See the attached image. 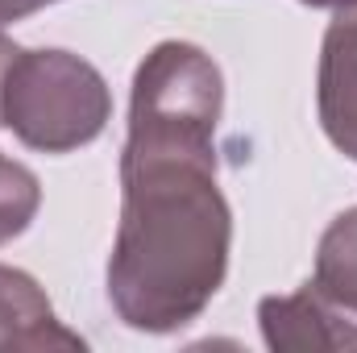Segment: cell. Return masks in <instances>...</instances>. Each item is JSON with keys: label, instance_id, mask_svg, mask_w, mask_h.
<instances>
[{"label": "cell", "instance_id": "obj_1", "mask_svg": "<svg viewBox=\"0 0 357 353\" xmlns=\"http://www.w3.org/2000/svg\"><path fill=\"white\" fill-rule=\"evenodd\" d=\"M233 254V208L216 179V146H121V225L104 287L116 320L167 337L220 295Z\"/></svg>", "mask_w": 357, "mask_h": 353}, {"label": "cell", "instance_id": "obj_2", "mask_svg": "<svg viewBox=\"0 0 357 353\" xmlns=\"http://www.w3.org/2000/svg\"><path fill=\"white\" fill-rule=\"evenodd\" d=\"M112 121V91L88 59L38 46L17 50L0 84V129L38 154L91 146Z\"/></svg>", "mask_w": 357, "mask_h": 353}, {"label": "cell", "instance_id": "obj_3", "mask_svg": "<svg viewBox=\"0 0 357 353\" xmlns=\"http://www.w3.org/2000/svg\"><path fill=\"white\" fill-rule=\"evenodd\" d=\"M220 117H225V75L204 46L158 42L137 63L125 137L216 146Z\"/></svg>", "mask_w": 357, "mask_h": 353}, {"label": "cell", "instance_id": "obj_4", "mask_svg": "<svg viewBox=\"0 0 357 353\" xmlns=\"http://www.w3.org/2000/svg\"><path fill=\"white\" fill-rule=\"evenodd\" d=\"M258 324L262 341L278 353H357V316L312 283L291 295H266L258 303Z\"/></svg>", "mask_w": 357, "mask_h": 353}, {"label": "cell", "instance_id": "obj_5", "mask_svg": "<svg viewBox=\"0 0 357 353\" xmlns=\"http://www.w3.org/2000/svg\"><path fill=\"white\" fill-rule=\"evenodd\" d=\"M316 108L324 137L357 163V4L337 8L320 42Z\"/></svg>", "mask_w": 357, "mask_h": 353}, {"label": "cell", "instance_id": "obj_6", "mask_svg": "<svg viewBox=\"0 0 357 353\" xmlns=\"http://www.w3.org/2000/svg\"><path fill=\"white\" fill-rule=\"evenodd\" d=\"M0 350H88V341L59 320L33 274L0 262Z\"/></svg>", "mask_w": 357, "mask_h": 353}, {"label": "cell", "instance_id": "obj_7", "mask_svg": "<svg viewBox=\"0 0 357 353\" xmlns=\"http://www.w3.org/2000/svg\"><path fill=\"white\" fill-rule=\"evenodd\" d=\"M337 308L357 316V204L337 212L316 246V270L307 278Z\"/></svg>", "mask_w": 357, "mask_h": 353}, {"label": "cell", "instance_id": "obj_8", "mask_svg": "<svg viewBox=\"0 0 357 353\" xmlns=\"http://www.w3.org/2000/svg\"><path fill=\"white\" fill-rule=\"evenodd\" d=\"M38 208H42V183H38V175L25 163L8 158L0 150V246L17 241L33 225Z\"/></svg>", "mask_w": 357, "mask_h": 353}, {"label": "cell", "instance_id": "obj_9", "mask_svg": "<svg viewBox=\"0 0 357 353\" xmlns=\"http://www.w3.org/2000/svg\"><path fill=\"white\" fill-rule=\"evenodd\" d=\"M46 4H59V0H0V33H4V25H13V21H21Z\"/></svg>", "mask_w": 357, "mask_h": 353}, {"label": "cell", "instance_id": "obj_10", "mask_svg": "<svg viewBox=\"0 0 357 353\" xmlns=\"http://www.w3.org/2000/svg\"><path fill=\"white\" fill-rule=\"evenodd\" d=\"M17 50H21V46H17L13 38H4V33H0V84H4V71H8V63H13V54H17Z\"/></svg>", "mask_w": 357, "mask_h": 353}]
</instances>
